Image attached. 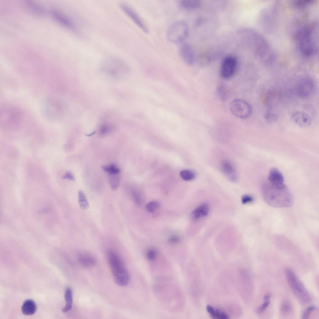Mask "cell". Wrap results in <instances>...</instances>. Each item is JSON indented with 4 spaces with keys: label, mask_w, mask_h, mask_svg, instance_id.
I'll return each instance as SVG.
<instances>
[{
    "label": "cell",
    "mask_w": 319,
    "mask_h": 319,
    "mask_svg": "<svg viewBox=\"0 0 319 319\" xmlns=\"http://www.w3.org/2000/svg\"><path fill=\"white\" fill-rule=\"evenodd\" d=\"M316 308V307L313 306H311L309 307L304 311L302 314V318H308V317L311 312L315 310Z\"/></svg>",
    "instance_id": "cell-34"
},
{
    "label": "cell",
    "mask_w": 319,
    "mask_h": 319,
    "mask_svg": "<svg viewBox=\"0 0 319 319\" xmlns=\"http://www.w3.org/2000/svg\"><path fill=\"white\" fill-rule=\"evenodd\" d=\"M60 106L58 101L54 99H50L45 103V111L50 117L56 118L59 117L60 112Z\"/></svg>",
    "instance_id": "cell-14"
},
{
    "label": "cell",
    "mask_w": 319,
    "mask_h": 319,
    "mask_svg": "<svg viewBox=\"0 0 319 319\" xmlns=\"http://www.w3.org/2000/svg\"><path fill=\"white\" fill-rule=\"evenodd\" d=\"M102 168L104 171L110 175H118L121 172L120 169L113 164L102 166Z\"/></svg>",
    "instance_id": "cell-24"
},
{
    "label": "cell",
    "mask_w": 319,
    "mask_h": 319,
    "mask_svg": "<svg viewBox=\"0 0 319 319\" xmlns=\"http://www.w3.org/2000/svg\"><path fill=\"white\" fill-rule=\"evenodd\" d=\"M313 1L311 0H298L296 1L294 4L297 7H302L312 3Z\"/></svg>",
    "instance_id": "cell-35"
},
{
    "label": "cell",
    "mask_w": 319,
    "mask_h": 319,
    "mask_svg": "<svg viewBox=\"0 0 319 319\" xmlns=\"http://www.w3.org/2000/svg\"><path fill=\"white\" fill-rule=\"evenodd\" d=\"M95 133V131H93V132L91 134H85V135L86 136H91L94 135V134Z\"/></svg>",
    "instance_id": "cell-43"
},
{
    "label": "cell",
    "mask_w": 319,
    "mask_h": 319,
    "mask_svg": "<svg viewBox=\"0 0 319 319\" xmlns=\"http://www.w3.org/2000/svg\"><path fill=\"white\" fill-rule=\"evenodd\" d=\"M182 178L186 181L193 180L196 177V174L193 171L189 169H184L181 171L180 173Z\"/></svg>",
    "instance_id": "cell-26"
},
{
    "label": "cell",
    "mask_w": 319,
    "mask_h": 319,
    "mask_svg": "<svg viewBox=\"0 0 319 319\" xmlns=\"http://www.w3.org/2000/svg\"><path fill=\"white\" fill-rule=\"evenodd\" d=\"M293 121L297 125L302 127H307L312 124V119L306 113L301 111L294 112L291 115Z\"/></svg>",
    "instance_id": "cell-13"
},
{
    "label": "cell",
    "mask_w": 319,
    "mask_h": 319,
    "mask_svg": "<svg viewBox=\"0 0 319 319\" xmlns=\"http://www.w3.org/2000/svg\"><path fill=\"white\" fill-rule=\"evenodd\" d=\"M114 280L120 286H125L128 283L129 276L122 260L115 252L110 250L107 253Z\"/></svg>",
    "instance_id": "cell-4"
},
{
    "label": "cell",
    "mask_w": 319,
    "mask_h": 319,
    "mask_svg": "<svg viewBox=\"0 0 319 319\" xmlns=\"http://www.w3.org/2000/svg\"><path fill=\"white\" fill-rule=\"evenodd\" d=\"M264 118L268 122L272 123L277 120L278 116L274 112L271 111H268L266 112L264 114Z\"/></svg>",
    "instance_id": "cell-31"
},
{
    "label": "cell",
    "mask_w": 319,
    "mask_h": 319,
    "mask_svg": "<svg viewBox=\"0 0 319 319\" xmlns=\"http://www.w3.org/2000/svg\"><path fill=\"white\" fill-rule=\"evenodd\" d=\"M78 201L80 208L83 210L88 209L89 207L88 202L84 192L79 190L78 193Z\"/></svg>",
    "instance_id": "cell-23"
},
{
    "label": "cell",
    "mask_w": 319,
    "mask_h": 319,
    "mask_svg": "<svg viewBox=\"0 0 319 319\" xmlns=\"http://www.w3.org/2000/svg\"><path fill=\"white\" fill-rule=\"evenodd\" d=\"M201 2L198 0H182L179 1V5L182 8L187 10H192L199 7Z\"/></svg>",
    "instance_id": "cell-21"
},
{
    "label": "cell",
    "mask_w": 319,
    "mask_h": 319,
    "mask_svg": "<svg viewBox=\"0 0 319 319\" xmlns=\"http://www.w3.org/2000/svg\"><path fill=\"white\" fill-rule=\"evenodd\" d=\"M180 56L182 60L187 64L191 65L195 61V56L193 49L188 43H184L180 46L179 49Z\"/></svg>",
    "instance_id": "cell-12"
},
{
    "label": "cell",
    "mask_w": 319,
    "mask_h": 319,
    "mask_svg": "<svg viewBox=\"0 0 319 319\" xmlns=\"http://www.w3.org/2000/svg\"><path fill=\"white\" fill-rule=\"evenodd\" d=\"M179 240L180 239L178 236L174 235L171 236L169 238L168 241L170 243H174L179 242Z\"/></svg>",
    "instance_id": "cell-40"
},
{
    "label": "cell",
    "mask_w": 319,
    "mask_h": 319,
    "mask_svg": "<svg viewBox=\"0 0 319 319\" xmlns=\"http://www.w3.org/2000/svg\"><path fill=\"white\" fill-rule=\"evenodd\" d=\"M232 114L237 117L245 119L249 117L252 112V107L247 102L242 99H235L230 104Z\"/></svg>",
    "instance_id": "cell-7"
},
{
    "label": "cell",
    "mask_w": 319,
    "mask_h": 319,
    "mask_svg": "<svg viewBox=\"0 0 319 319\" xmlns=\"http://www.w3.org/2000/svg\"><path fill=\"white\" fill-rule=\"evenodd\" d=\"M209 211L208 206L206 204H202L198 206L192 212L191 214V218L193 220H198L201 217L207 216Z\"/></svg>",
    "instance_id": "cell-17"
},
{
    "label": "cell",
    "mask_w": 319,
    "mask_h": 319,
    "mask_svg": "<svg viewBox=\"0 0 319 319\" xmlns=\"http://www.w3.org/2000/svg\"><path fill=\"white\" fill-rule=\"evenodd\" d=\"M221 168L224 174L231 180L235 181L237 180V176L235 168L230 161L223 160L221 163Z\"/></svg>",
    "instance_id": "cell-16"
},
{
    "label": "cell",
    "mask_w": 319,
    "mask_h": 319,
    "mask_svg": "<svg viewBox=\"0 0 319 319\" xmlns=\"http://www.w3.org/2000/svg\"><path fill=\"white\" fill-rule=\"evenodd\" d=\"M64 178L70 180L74 181L75 180L74 176L73 174L70 171H68L66 172L65 175L64 176Z\"/></svg>",
    "instance_id": "cell-39"
},
{
    "label": "cell",
    "mask_w": 319,
    "mask_h": 319,
    "mask_svg": "<svg viewBox=\"0 0 319 319\" xmlns=\"http://www.w3.org/2000/svg\"><path fill=\"white\" fill-rule=\"evenodd\" d=\"M53 14L54 17L59 22L68 27H73L72 22L66 17L55 12H53Z\"/></svg>",
    "instance_id": "cell-25"
},
{
    "label": "cell",
    "mask_w": 319,
    "mask_h": 319,
    "mask_svg": "<svg viewBox=\"0 0 319 319\" xmlns=\"http://www.w3.org/2000/svg\"><path fill=\"white\" fill-rule=\"evenodd\" d=\"M292 309V306L288 302L284 301L281 304L280 307V312L282 315H289L291 312Z\"/></svg>",
    "instance_id": "cell-28"
},
{
    "label": "cell",
    "mask_w": 319,
    "mask_h": 319,
    "mask_svg": "<svg viewBox=\"0 0 319 319\" xmlns=\"http://www.w3.org/2000/svg\"><path fill=\"white\" fill-rule=\"evenodd\" d=\"M121 7L124 12L145 33H147L149 30L146 25L139 14L131 7L125 4H122Z\"/></svg>",
    "instance_id": "cell-10"
},
{
    "label": "cell",
    "mask_w": 319,
    "mask_h": 319,
    "mask_svg": "<svg viewBox=\"0 0 319 319\" xmlns=\"http://www.w3.org/2000/svg\"><path fill=\"white\" fill-rule=\"evenodd\" d=\"M79 263L83 266L89 267L93 266L96 263V260L93 256L87 254H83L78 258Z\"/></svg>",
    "instance_id": "cell-20"
},
{
    "label": "cell",
    "mask_w": 319,
    "mask_h": 319,
    "mask_svg": "<svg viewBox=\"0 0 319 319\" xmlns=\"http://www.w3.org/2000/svg\"><path fill=\"white\" fill-rule=\"evenodd\" d=\"M285 272L289 286L297 298L302 303L309 302L310 299V296L293 272L289 269H287Z\"/></svg>",
    "instance_id": "cell-5"
},
{
    "label": "cell",
    "mask_w": 319,
    "mask_h": 319,
    "mask_svg": "<svg viewBox=\"0 0 319 319\" xmlns=\"http://www.w3.org/2000/svg\"><path fill=\"white\" fill-rule=\"evenodd\" d=\"M279 94L278 92L275 91H270L268 92L266 95L265 102L269 105H271L273 101H275L277 98H278Z\"/></svg>",
    "instance_id": "cell-29"
},
{
    "label": "cell",
    "mask_w": 319,
    "mask_h": 319,
    "mask_svg": "<svg viewBox=\"0 0 319 319\" xmlns=\"http://www.w3.org/2000/svg\"><path fill=\"white\" fill-rule=\"evenodd\" d=\"M189 32V28L187 22L184 20H179L173 22L168 27L167 37L172 43H180L186 39Z\"/></svg>",
    "instance_id": "cell-6"
},
{
    "label": "cell",
    "mask_w": 319,
    "mask_h": 319,
    "mask_svg": "<svg viewBox=\"0 0 319 319\" xmlns=\"http://www.w3.org/2000/svg\"><path fill=\"white\" fill-rule=\"evenodd\" d=\"M22 113L19 109L12 106L3 107L0 112V120L3 124L14 125L22 120Z\"/></svg>",
    "instance_id": "cell-8"
},
{
    "label": "cell",
    "mask_w": 319,
    "mask_h": 319,
    "mask_svg": "<svg viewBox=\"0 0 319 319\" xmlns=\"http://www.w3.org/2000/svg\"><path fill=\"white\" fill-rule=\"evenodd\" d=\"M207 312L211 317L213 318L218 319H228L229 318L228 316L225 312L218 309L214 308L210 305H207L206 307Z\"/></svg>",
    "instance_id": "cell-19"
},
{
    "label": "cell",
    "mask_w": 319,
    "mask_h": 319,
    "mask_svg": "<svg viewBox=\"0 0 319 319\" xmlns=\"http://www.w3.org/2000/svg\"><path fill=\"white\" fill-rule=\"evenodd\" d=\"M316 22L305 26L298 33L296 37L299 49L304 55L309 57L317 50V28Z\"/></svg>",
    "instance_id": "cell-3"
},
{
    "label": "cell",
    "mask_w": 319,
    "mask_h": 319,
    "mask_svg": "<svg viewBox=\"0 0 319 319\" xmlns=\"http://www.w3.org/2000/svg\"><path fill=\"white\" fill-rule=\"evenodd\" d=\"M262 192L265 202L274 207H288L293 203L292 195L285 184L276 186L265 183L262 187Z\"/></svg>",
    "instance_id": "cell-1"
},
{
    "label": "cell",
    "mask_w": 319,
    "mask_h": 319,
    "mask_svg": "<svg viewBox=\"0 0 319 319\" xmlns=\"http://www.w3.org/2000/svg\"><path fill=\"white\" fill-rule=\"evenodd\" d=\"M269 304V302H264L256 310L255 312L257 314H261L263 313L268 307Z\"/></svg>",
    "instance_id": "cell-36"
},
{
    "label": "cell",
    "mask_w": 319,
    "mask_h": 319,
    "mask_svg": "<svg viewBox=\"0 0 319 319\" xmlns=\"http://www.w3.org/2000/svg\"><path fill=\"white\" fill-rule=\"evenodd\" d=\"M139 195L136 192L132 193V197L135 202L137 205H140L141 203V199Z\"/></svg>",
    "instance_id": "cell-38"
},
{
    "label": "cell",
    "mask_w": 319,
    "mask_h": 319,
    "mask_svg": "<svg viewBox=\"0 0 319 319\" xmlns=\"http://www.w3.org/2000/svg\"><path fill=\"white\" fill-rule=\"evenodd\" d=\"M159 203L156 201H152L149 202L145 206V209L149 212H153L159 207Z\"/></svg>",
    "instance_id": "cell-32"
},
{
    "label": "cell",
    "mask_w": 319,
    "mask_h": 319,
    "mask_svg": "<svg viewBox=\"0 0 319 319\" xmlns=\"http://www.w3.org/2000/svg\"><path fill=\"white\" fill-rule=\"evenodd\" d=\"M108 180L111 189L113 191L117 190L118 188L120 182L119 176L117 175H110Z\"/></svg>",
    "instance_id": "cell-27"
},
{
    "label": "cell",
    "mask_w": 319,
    "mask_h": 319,
    "mask_svg": "<svg viewBox=\"0 0 319 319\" xmlns=\"http://www.w3.org/2000/svg\"><path fill=\"white\" fill-rule=\"evenodd\" d=\"M268 179L269 182L274 185L280 186L285 184L283 175L275 167L272 168L269 170Z\"/></svg>",
    "instance_id": "cell-15"
},
{
    "label": "cell",
    "mask_w": 319,
    "mask_h": 319,
    "mask_svg": "<svg viewBox=\"0 0 319 319\" xmlns=\"http://www.w3.org/2000/svg\"><path fill=\"white\" fill-rule=\"evenodd\" d=\"M244 40L251 46L256 57L262 62L269 63L274 60V54L271 46L256 31L249 30L245 35Z\"/></svg>",
    "instance_id": "cell-2"
},
{
    "label": "cell",
    "mask_w": 319,
    "mask_h": 319,
    "mask_svg": "<svg viewBox=\"0 0 319 319\" xmlns=\"http://www.w3.org/2000/svg\"><path fill=\"white\" fill-rule=\"evenodd\" d=\"M36 310V304L34 301L31 299L25 300L21 307L23 313L26 315L33 314Z\"/></svg>",
    "instance_id": "cell-18"
},
{
    "label": "cell",
    "mask_w": 319,
    "mask_h": 319,
    "mask_svg": "<svg viewBox=\"0 0 319 319\" xmlns=\"http://www.w3.org/2000/svg\"><path fill=\"white\" fill-rule=\"evenodd\" d=\"M314 84L312 80L309 78H304L299 82L297 88V93L301 98L308 97L312 93Z\"/></svg>",
    "instance_id": "cell-11"
},
{
    "label": "cell",
    "mask_w": 319,
    "mask_h": 319,
    "mask_svg": "<svg viewBox=\"0 0 319 319\" xmlns=\"http://www.w3.org/2000/svg\"><path fill=\"white\" fill-rule=\"evenodd\" d=\"M146 256L147 259L150 261H154L157 257L156 252L153 250L150 249L148 250L146 253Z\"/></svg>",
    "instance_id": "cell-33"
},
{
    "label": "cell",
    "mask_w": 319,
    "mask_h": 319,
    "mask_svg": "<svg viewBox=\"0 0 319 319\" xmlns=\"http://www.w3.org/2000/svg\"><path fill=\"white\" fill-rule=\"evenodd\" d=\"M253 200V197L248 195H245L242 197L241 201L243 204H246L252 202Z\"/></svg>",
    "instance_id": "cell-37"
},
{
    "label": "cell",
    "mask_w": 319,
    "mask_h": 319,
    "mask_svg": "<svg viewBox=\"0 0 319 319\" xmlns=\"http://www.w3.org/2000/svg\"><path fill=\"white\" fill-rule=\"evenodd\" d=\"M64 298L66 305L62 309L63 312L66 313L69 311L72 308L73 303L72 293L71 288H67L64 293Z\"/></svg>",
    "instance_id": "cell-22"
},
{
    "label": "cell",
    "mask_w": 319,
    "mask_h": 319,
    "mask_svg": "<svg viewBox=\"0 0 319 319\" xmlns=\"http://www.w3.org/2000/svg\"><path fill=\"white\" fill-rule=\"evenodd\" d=\"M237 66V60L234 56L230 55L223 60L220 67L221 77L225 79H230L234 76Z\"/></svg>",
    "instance_id": "cell-9"
},
{
    "label": "cell",
    "mask_w": 319,
    "mask_h": 319,
    "mask_svg": "<svg viewBox=\"0 0 319 319\" xmlns=\"http://www.w3.org/2000/svg\"><path fill=\"white\" fill-rule=\"evenodd\" d=\"M271 296L269 294H266L264 297V302H269Z\"/></svg>",
    "instance_id": "cell-42"
},
{
    "label": "cell",
    "mask_w": 319,
    "mask_h": 319,
    "mask_svg": "<svg viewBox=\"0 0 319 319\" xmlns=\"http://www.w3.org/2000/svg\"><path fill=\"white\" fill-rule=\"evenodd\" d=\"M109 130L108 127L106 126H102L100 129V133L102 135H104L108 132Z\"/></svg>",
    "instance_id": "cell-41"
},
{
    "label": "cell",
    "mask_w": 319,
    "mask_h": 319,
    "mask_svg": "<svg viewBox=\"0 0 319 319\" xmlns=\"http://www.w3.org/2000/svg\"><path fill=\"white\" fill-rule=\"evenodd\" d=\"M217 94L221 100H224L227 98L228 95L227 90L225 87L223 85H220L217 88Z\"/></svg>",
    "instance_id": "cell-30"
}]
</instances>
